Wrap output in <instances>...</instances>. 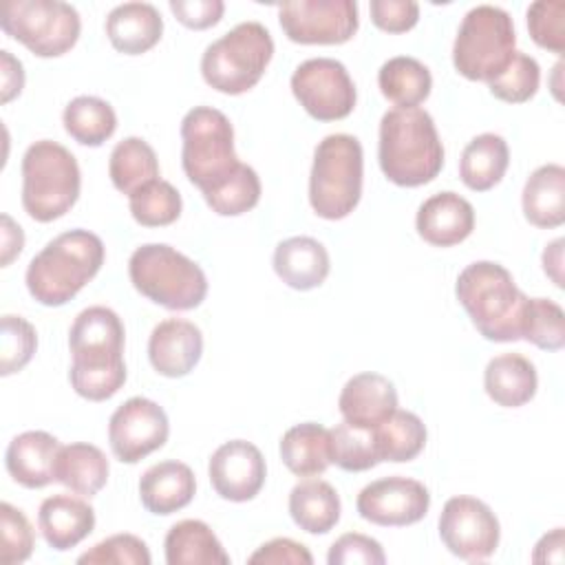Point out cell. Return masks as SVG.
<instances>
[{
    "label": "cell",
    "mask_w": 565,
    "mask_h": 565,
    "mask_svg": "<svg viewBox=\"0 0 565 565\" xmlns=\"http://www.w3.org/2000/svg\"><path fill=\"white\" fill-rule=\"evenodd\" d=\"M377 159L384 177L402 188L430 183L444 168V146L433 117L422 108L382 115Z\"/></svg>",
    "instance_id": "6da1fadb"
},
{
    "label": "cell",
    "mask_w": 565,
    "mask_h": 565,
    "mask_svg": "<svg viewBox=\"0 0 565 565\" xmlns=\"http://www.w3.org/2000/svg\"><path fill=\"white\" fill-rule=\"evenodd\" d=\"M106 258L104 243L88 230H68L49 241L26 267V289L44 307H62L93 280Z\"/></svg>",
    "instance_id": "7a4b0ae2"
},
{
    "label": "cell",
    "mask_w": 565,
    "mask_h": 565,
    "mask_svg": "<svg viewBox=\"0 0 565 565\" xmlns=\"http://www.w3.org/2000/svg\"><path fill=\"white\" fill-rule=\"evenodd\" d=\"M457 300L470 316L475 329L490 342L521 340L527 296L516 287L512 274L492 260H475L457 278Z\"/></svg>",
    "instance_id": "3957f363"
},
{
    "label": "cell",
    "mask_w": 565,
    "mask_h": 565,
    "mask_svg": "<svg viewBox=\"0 0 565 565\" xmlns=\"http://www.w3.org/2000/svg\"><path fill=\"white\" fill-rule=\"evenodd\" d=\"M364 152L358 137L327 135L313 150L309 174V203L320 218H347L360 203Z\"/></svg>",
    "instance_id": "277c9868"
},
{
    "label": "cell",
    "mask_w": 565,
    "mask_h": 565,
    "mask_svg": "<svg viewBox=\"0 0 565 565\" xmlns=\"http://www.w3.org/2000/svg\"><path fill=\"white\" fill-rule=\"evenodd\" d=\"M77 159L57 141L40 139L22 157V207L38 223L64 216L79 199Z\"/></svg>",
    "instance_id": "5b68a950"
},
{
    "label": "cell",
    "mask_w": 565,
    "mask_h": 565,
    "mask_svg": "<svg viewBox=\"0 0 565 565\" xmlns=\"http://www.w3.org/2000/svg\"><path fill=\"white\" fill-rule=\"evenodd\" d=\"M132 287L148 300L170 309H196L207 296L205 271L166 243H146L128 260Z\"/></svg>",
    "instance_id": "8992f818"
},
{
    "label": "cell",
    "mask_w": 565,
    "mask_h": 565,
    "mask_svg": "<svg viewBox=\"0 0 565 565\" xmlns=\"http://www.w3.org/2000/svg\"><path fill=\"white\" fill-rule=\"evenodd\" d=\"M271 57V33L260 22L247 20L203 51L201 75L218 93L243 95L260 82Z\"/></svg>",
    "instance_id": "52a82bcc"
},
{
    "label": "cell",
    "mask_w": 565,
    "mask_h": 565,
    "mask_svg": "<svg viewBox=\"0 0 565 565\" xmlns=\"http://www.w3.org/2000/svg\"><path fill=\"white\" fill-rule=\"evenodd\" d=\"M181 166L201 194L221 185L241 166L232 121L212 106H194L181 121Z\"/></svg>",
    "instance_id": "ba28073f"
},
{
    "label": "cell",
    "mask_w": 565,
    "mask_h": 565,
    "mask_svg": "<svg viewBox=\"0 0 565 565\" xmlns=\"http://www.w3.org/2000/svg\"><path fill=\"white\" fill-rule=\"evenodd\" d=\"M514 46L516 33L510 13L494 4H477L459 24L452 64L470 82H490L510 64Z\"/></svg>",
    "instance_id": "9c48e42d"
},
{
    "label": "cell",
    "mask_w": 565,
    "mask_h": 565,
    "mask_svg": "<svg viewBox=\"0 0 565 565\" xmlns=\"http://www.w3.org/2000/svg\"><path fill=\"white\" fill-rule=\"evenodd\" d=\"M0 29L38 57H60L77 44L82 20L62 0H7L0 7Z\"/></svg>",
    "instance_id": "30bf717a"
},
{
    "label": "cell",
    "mask_w": 565,
    "mask_h": 565,
    "mask_svg": "<svg viewBox=\"0 0 565 565\" xmlns=\"http://www.w3.org/2000/svg\"><path fill=\"white\" fill-rule=\"evenodd\" d=\"M291 93L305 113L318 121L344 119L358 102L347 66L333 57H311L298 64L291 75Z\"/></svg>",
    "instance_id": "8fae6325"
},
{
    "label": "cell",
    "mask_w": 565,
    "mask_h": 565,
    "mask_svg": "<svg viewBox=\"0 0 565 565\" xmlns=\"http://www.w3.org/2000/svg\"><path fill=\"white\" fill-rule=\"evenodd\" d=\"M278 22L296 44H344L360 24L353 0H289L278 7Z\"/></svg>",
    "instance_id": "7c38bea8"
},
{
    "label": "cell",
    "mask_w": 565,
    "mask_h": 565,
    "mask_svg": "<svg viewBox=\"0 0 565 565\" xmlns=\"http://www.w3.org/2000/svg\"><path fill=\"white\" fill-rule=\"evenodd\" d=\"M439 536L450 554L463 561H486L499 547L501 525L488 503L461 494L444 503Z\"/></svg>",
    "instance_id": "4fadbf2b"
},
{
    "label": "cell",
    "mask_w": 565,
    "mask_h": 565,
    "mask_svg": "<svg viewBox=\"0 0 565 565\" xmlns=\"http://www.w3.org/2000/svg\"><path fill=\"white\" fill-rule=\"evenodd\" d=\"M170 435L166 411L148 397H130L110 415L108 444L124 463H137L159 450Z\"/></svg>",
    "instance_id": "5bb4252c"
},
{
    "label": "cell",
    "mask_w": 565,
    "mask_h": 565,
    "mask_svg": "<svg viewBox=\"0 0 565 565\" xmlns=\"http://www.w3.org/2000/svg\"><path fill=\"white\" fill-rule=\"evenodd\" d=\"M430 508L428 488L411 477L393 475L364 486L355 499L358 514L382 527H404L422 521Z\"/></svg>",
    "instance_id": "9a60e30c"
},
{
    "label": "cell",
    "mask_w": 565,
    "mask_h": 565,
    "mask_svg": "<svg viewBox=\"0 0 565 565\" xmlns=\"http://www.w3.org/2000/svg\"><path fill=\"white\" fill-rule=\"evenodd\" d=\"M207 475L221 499L243 503L263 490L267 466L263 452L252 441L232 439L212 452Z\"/></svg>",
    "instance_id": "2e32d148"
},
{
    "label": "cell",
    "mask_w": 565,
    "mask_h": 565,
    "mask_svg": "<svg viewBox=\"0 0 565 565\" xmlns=\"http://www.w3.org/2000/svg\"><path fill=\"white\" fill-rule=\"evenodd\" d=\"M203 355L201 329L183 318L161 320L148 340V360L163 377H183Z\"/></svg>",
    "instance_id": "e0dca14e"
},
{
    "label": "cell",
    "mask_w": 565,
    "mask_h": 565,
    "mask_svg": "<svg viewBox=\"0 0 565 565\" xmlns=\"http://www.w3.org/2000/svg\"><path fill=\"white\" fill-rule=\"evenodd\" d=\"M415 227L428 245L452 247L472 234L475 210L457 192H437L419 205Z\"/></svg>",
    "instance_id": "ac0fdd59"
},
{
    "label": "cell",
    "mask_w": 565,
    "mask_h": 565,
    "mask_svg": "<svg viewBox=\"0 0 565 565\" xmlns=\"http://www.w3.org/2000/svg\"><path fill=\"white\" fill-rule=\"evenodd\" d=\"M62 444L46 430H26L13 437L4 452L7 472L15 483L38 490L55 481V466Z\"/></svg>",
    "instance_id": "d6986e66"
},
{
    "label": "cell",
    "mask_w": 565,
    "mask_h": 565,
    "mask_svg": "<svg viewBox=\"0 0 565 565\" xmlns=\"http://www.w3.org/2000/svg\"><path fill=\"white\" fill-rule=\"evenodd\" d=\"M338 408L344 422L360 428H375L397 411V391L380 373H358L342 386Z\"/></svg>",
    "instance_id": "ffe728a7"
},
{
    "label": "cell",
    "mask_w": 565,
    "mask_h": 565,
    "mask_svg": "<svg viewBox=\"0 0 565 565\" xmlns=\"http://www.w3.org/2000/svg\"><path fill=\"white\" fill-rule=\"evenodd\" d=\"M196 492V479L188 463L168 459L150 466L139 479L141 505L157 516H168L172 512L190 505Z\"/></svg>",
    "instance_id": "44dd1931"
},
{
    "label": "cell",
    "mask_w": 565,
    "mask_h": 565,
    "mask_svg": "<svg viewBox=\"0 0 565 565\" xmlns=\"http://www.w3.org/2000/svg\"><path fill=\"white\" fill-rule=\"evenodd\" d=\"M38 527L49 547L66 552L93 532L95 510L79 497L53 494L40 503Z\"/></svg>",
    "instance_id": "7402d4cb"
},
{
    "label": "cell",
    "mask_w": 565,
    "mask_h": 565,
    "mask_svg": "<svg viewBox=\"0 0 565 565\" xmlns=\"http://www.w3.org/2000/svg\"><path fill=\"white\" fill-rule=\"evenodd\" d=\"M274 271L287 287L309 291L327 280L331 271V258L318 238L291 236L276 245Z\"/></svg>",
    "instance_id": "603a6c76"
},
{
    "label": "cell",
    "mask_w": 565,
    "mask_h": 565,
    "mask_svg": "<svg viewBox=\"0 0 565 565\" xmlns=\"http://www.w3.org/2000/svg\"><path fill=\"white\" fill-rule=\"evenodd\" d=\"M104 26L115 51L141 55L161 40L163 18L150 2H124L108 13Z\"/></svg>",
    "instance_id": "cb8c5ba5"
},
{
    "label": "cell",
    "mask_w": 565,
    "mask_h": 565,
    "mask_svg": "<svg viewBox=\"0 0 565 565\" xmlns=\"http://www.w3.org/2000/svg\"><path fill=\"white\" fill-rule=\"evenodd\" d=\"M483 388L494 404L519 408L536 395L539 375L525 355L501 353L488 362L483 371Z\"/></svg>",
    "instance_id": "d4e9b609"
},
{
    "label": "cell",
    "mask_w": 565,
    "mask_h": 565,
    "mask_svg": "<svg viewBox=\"0 0 565 565\" xmlns=\"http://www.w3.org/2000/svg\"><path fill=\"white\" fill-rule=\"evenodd\" d=\"M525 218L543 230L563 225L565 221V168L558 163H545L536 168L521 196Z\"/></svg>",
    "instance_id": "484cf974"
},
{
    "label": "cell",
    "mask_w": 565,
    "mask_h": 565,
    "mask_svg": "<svg viewBox=\"0 0 565 565\" xmlns=\"http://www.w3.org/2000/svg\"><path fill=\"white\" fill-rule=\"evenodd\" d=\"M68 380L73 391L88 402L110 399L126 382L124 353H75Z\"/></svg>",
    "instance_id": "4316f807"
},
{
    "label": "cell",
    "mask_w": 565,
    "mask_h": 565,
    "mask_svg": "<svg viewBox=\"0 0 565 565\" xmlns=\"http://www.w3.org/2000/svg\"><path fill=\"white\" fill-rule=\"evenodd\" d=\"M168 565H227L230 554L205 521L183 519L174 523L163 541Z\"/></svg>",
    "instance_id": "83f0119b"
},
{
    "label": "cell",
    "mask_w": 565,
    "mask_h": 565,
    "mask_svg": "<svg viewBox=\"0 0 565 565\" xmlns=\"http://www.w3.org/2000/svg\"><path fill=\"white\" fill-rule=\"evenodd\" d=\"M510 166V148L501 135L481 132L468 141L459 159V177L472 192L494 188Z\"/></svg>",
    "instance_id": "f1b7e54d"
},
{
    "label": "cell",
    "mask_w": 565,
    "mask_h": 565,
    "mask_svg": "<svg viewBox=\"0 0 565 565\" xmlns=\"http://www.w3.org/2000/svg\"><path fill=\"white\" fill-rule=\"evenodd\" d=\"M342 503L335 488L322 479H307L289 492V514L309 534H327L340 521Z\"/></svg>",
    "instance_id": "f546056e"
},
{
    "label": "cell",
    "mask_w": 565,
    "mask_h": 565,
    "mask_svg": "<svg viewBox=\"0 0 565 565\" xmlns=\"http://www.w3.org/2000/svg\"><path fill=\"white\" fill-rule=\"evenodd\" d=\"M108 472V459L97 446L75 441L60 448L55 481L66 486L71 492L82 497H95L106 486Z\"/></svg>",
    "instance_id": "4dcf8cb0"
},
{
    "label": "cell",
    "mask_w": 565,
    "mask_h": 565,
    "mask_svg": "<svg viewBox=\"0 0 565 565\" xmlns=\"http://www.w3.org/2000/svg\"><path fill=\"white\" fill-rule=\"evenodd\" d=\"M280 459L296 477H316L331 466L329 430L316 422L291 426L280 439Z\"/></svg>",
    "instance_id": "1f68e13d"
},
{
    "label": "cell",
    "mask_w": 565,
    "mask_h": 565,
    "mask_svg": "<svg viewBox=\"0 0 565 565\" xmlns=\"http://www.w3.org/2000/svg\"><path fill=\"white\" fill-rule=\"evenodd\" d=\"M377 86L382 95L397 108H417L422 102L428 99L433 77L428 66L419 60L397 55L380 66Z\"/></svg>",
    "instance_id": "d6a6232c"
},
{
    "label": "cell",
    "mask_w": 565,
    "mask_h": 565,
    "mask_svg": "<svg viewBox=\"0 0 565 565\" xmlns=\"http://www.w3.org/2000/svg\"><path fill=\"white\" fill-rule=\"evenodd\" d=\"M124 338L126 331L121 318L104 305H93L79 311L75 322L71 324L68 349L71 355L90 351L124 353Z\"/></svg>",
    "instance_id": "836d02e7"
},
{
    "label": "cell",
    "mask_w": 565,
    "mask_h": 565,
    "mask_svg": "<svg viewBox=\"0 0 565 565\" xmlns=\"http://www.w3.org/2000/svg\"><path fill=\"white\" fill-rule=\"evenodd\" d=\"M108 177L121 194H132L159 179V161L152 146L141 137L121 139L108 159Z\"/></svg>",
    "instance_id": "e575fe53"
},
{
    "label": "cell",
    "mask_w": 565,
    "mask_h": 565,
    "mask_svg": "<svg viewBox=\"0 0 565 565\" xmlns=\"http://www.w3.org/2000/svg\"><path fill=\"white\" fill-rule=\"evenodd\" d=\"M380 461H413L426 446V426L411 411H395L373 428Z\"/></svg>",
    "instance_id": "d590c367"
},
{
    "label": "cell",
    "mask_w": 565,
    "mask_h": 565,
    "mask_svg": "<svg viewBox=\"0 0 565 565\" xmlns=\"http://www.w3.org/2000/svg\"><path fill=\"white\" fill-rule=\"evenodd\" d=\"M64 130L82 146L97 148L117 130V115L113 106L93 95L71 99L62 113Z\"/></svg>",
    "instance_id": "8d00e7d4"
},
{
    "label": "cell",
    "mask_w": 565,
    "mask_h": 565,
    "mask_svg": "<svg viewBox=\"0 0 565 565\" xmlns=\"http://www.w3.org/2000/svg\"><path fill=\"white\" fill-rule=\"evenodd\" d=\"M128 205L132 218L143 227L170 225L181 216L183 210L179 190L163 179H154L132 192L128 196Z\"/></svg>",
    "instance_id": "74e56055"
},
{
    "label": "cell",
    "mask_w": 565,
    "mask_h": 565,
    "mask_svg": "<svg viewBox=\"0 0 565 565\" xmlns=\"http://www.w3.org/2000/svg\"><path fill=\"white\" fill-rule=\"evenodd\" d=\"M260 179L256 170L247 163H241L234 174H230L221 185L205 192L203 199L207 207L218 216H241L256 207L260 201Z\"/></svg>",
    "instance_id": "f35d334b"
},
{
    "label": "cell",
    "mask_w": 565,
    "mask_h": 565,
    "mask_svg": "<svg viewBox=\"0 0 565 565\" xmlns=\"http://www.w3.org/2000/svg\"><path fill=\"white\" fill-rule=\"evenodd\" d=\"M329 446L331 463L347 472H364L380 463L373 428H360L342 422L329 430Z\"/></svg>",
    "instance_id": "ab89813d"
},
{
    "label": "cell",
    "mask_w": 565,
    "mask_h": 565,
    "mask_svg": "<svg viewBox=\"0 0 565 565\" xmlns=\"http://www.w3.org/2000/svg\"><path fill=\"white\" fill-rule=\"evenodd\" d=\"M521 338L543 351H558L565 344V313L550 298H527Z\"/></svg>",
    "instance_id": "60d3db41"
},
{
    "label": "cell",
    "mask_w": 565,
    "mask_h": 565,
    "mask_svg": "<svg viewBox=\"0 0 565 565\" xmlns=\"http://www.w3.org/2000/svg\"><path fill=\"white\" fill-rule=\"evenodd\" d=\"M539 84H541L539 62L523 51H514L510 64L494 79L488 82V88L501 102L523 104L536 95Z\"/></svg>",
    "instance_id": "b9f144b4"
},
{
    "label": "cell",
    "mask_w": 565,
    "mask_h": 565,
    "mask_svg": "<svg viewBox=\"0 0 565 565\" xmlns=\"http://www.w3.org/2000/svg\"><path fill=\"white\" fill-rule=\"evenodd\" d=\"M38 349L35 327L22 316H2L0 322V375L22 371Z\"/></svg>",
    "instance_id": "7bdbcfd3"
},
{
    "label": "cell",
    "mask_w": 565,
    "mask_h": 565,
    "mask_svg": "<svg viewBox=\"0 0 565 565\" xmlns=\"http://www.w3.org/2000/svg\"><path fill=\"white\" fill-rule=\"evenodd\" d=\"M527 31L536 46L561 55L565 51V2L536 0L527 7Z\"/></svg>",
    "instance_id": "ee69618b"
},
{
    "label": "cell",
    "mask_w": 565,
    "mask_h": 565,
    "mask_svg": "<svg viewBox=\"0 0 565 565\" xmlns=\"http://www.w3.org/2000/svg\"><path fill=\"white\" fill-rule=\"evenodd\" d=\"M77 563L82 565H150L152 556L148 545L135 534H113L88 552H84Z\"/></svg>",
    "instance_id": "f6af8a7d"
},
{
    "label": "cell",
    "mask_w": 565,
    "mask_h": 565,
    "mask_svg": "<svg viewBox=\"0 0 565 565\" xmlns=\"http://www.w3.org/2000/svg\"><path fill=\"white\" fill-rule=\"evenodd\" d=\"M33 527L22 510L11 503L0 505V561L4 565L24 563L33 552Z\"/></svg>",
    "instance_id": "bcb514c9"
},
{
    "label": "cell",
    "mask_w": 565,
    "mask_h": 565,
    "mask_svg": "<svg viewBox=\"0 0 565 565\" xmlns=\"http://www.w3.org/2000/svg\"><path fill=\"white\" fill-rule=\"evenodd\" d=\"M329 565H384L386 556L382 545L360 532H347L329 547L327 554Z\"/></svg>",
    "instance_id": "7dc6e473"
},
{
    "label": "cell",
    "mask_w": 565,
    "mask_h": 565,
    "mask_svg": "<svg viewBox=\"0 0 565 565\" xmlns=\"http://www.w3.org/2000/svg\"><path fill=\"white\" fill-rule=\"evenodd\" d=\"M369 13L377 29L386 33H406L419 20V4L413 0H373Z\"/></svg>",
    "instance_id": "c3c4849f"
},
{
    "label": "cell",
    "mask_w": 565,
    "mask_h": 565,
    "mask_svg": "<svg viewBox=\"0 0 565 565\" xmlns=\"http://www.w3.org/2000/svg\"><path fill=\"white\" fill-rule=\"evenodd\" d=\"M170 11L183 26L203 31L218 24L225 4L221 0H170Z\"/></svg>",
    "instance_id": "681fc988"
},
{
    "label": "cell",
    "mask_w": 565,
    "mask_h": 565,
    "mask_svg": "<svg viewBox=\"0 0 565 565\" xmlns=\"http://www.w3.org/2000/svg\"><path fill=\"white\" fill-rule=\"evenodd\" d=\"M249 563H267V565H311L313 556L311 552L287 536H278L271 539L267 543H263L252 556Z\"/></svg>",
    "instance_id": "f907efd6"
},
{
    "label": "cell",
    "mask_w": 565,
    "mask_h": 565,
    "mask_svg": "<svg viewBox=\"0 0 565 565\" xmlns=\"http://www.w3.org/2000/svg\"><path fill=\"white\" fill-rule=\"evenodd\" d=\"M0 84H2V88H0L2 104H9L24 88L22 62L15 60L9 51H0Z\"/></svg>",
    "instance_id": "816d5d0a"
},
{
    "label": "cell",
    "mask_w": 565,
    "mask_h": 565,
    "mask_svg": "<svg viewBox=\"0 0 565 565\" xmlns=\"http://www.w3.org/2000/svg\"><path fill=\"white\" fill-rule=\"evenodd\" d=\"M565 536H563V527H554L552 532L543 534L541 541L534 547L532 561L534 563H563L565 561Z\"/></svg>",
    "instance_id": "f5cc1de1"
},
{
    "label": "cell",
    "mask_w": 565,
    "mask_h": 565,
    "mask_svg": "<svg viewBox=\"0 0 565 565\" xmlns=\"http://www.w3.org/2000/svg\"><path fill=\"white\" fill-rule=\"evenodd\" d=\"M0 221H2V245H0L2 258H0V263H2V267H7V265H11V260L15 256H20V252L24 247V232L9 214H2Z\"/></svg>",
    "instance_id": "db71d44e"
},
{
    "label": "cell",
    "mask_w": 565,
    "mask_h": 565,
    "mask_svg": "<svg viewBox=\"0 0 565 565\" xmlns=\"http://www.w3.org/2000/svg\"><path fill=\"white\" fill-rule=\"evenodd\" d=\"M563 245L565 241L556 238L543 249V271L556 287H563Z\"/></svg>",
    "instance_id": "11a10c76"
}]
</instances>
